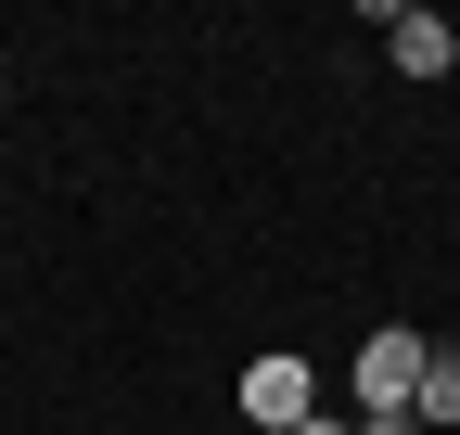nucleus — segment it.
<instances>
[{
    "mask_svg": "<svg viewBox=\"0 0 460 435\" xmlns=\"http://www.w3.org/2000/svg\"><path fill=\"white\" fill-rule=\"evenodd\" d=\"M422 346H435V333H410V320H384V333L358 346V371H345V385H358V422H371V410H410V385H422Z\"/></svg>",
    "mask_w": 460,
    "mask_h": 435,
    "instance_id": "obj_1",
    "label": "nucleus"
},
{
    "mask_svg": "<svg viewBox=\"0 0 460 435\" xmlns=\"http://www.w3.org/2000/svg\"><path fill=\"white\" fill-rule=\"evenodd\" d=\"M307 410H320V371H307V359H256V371H243V422H256V435H295Z\"/></svg>",
    "mask_w": 460,
    "mask_h": 435,
    "instance_id": "obj_2",
    "label": "nucleus"
},
{
    "mask_svg": "<svg viewBox=\"0 0 460 435\" xmlns=\"http://www.w3.org/2000/svg\"><path fill=\"white\" fill-rule=\"evenodd\" d=\"M384 51H396V77H447V65H460V26H447V13H396Z\"/></svg>",
    "mask_w": 460,
    "mask_h": 435,
    "instance_id": "obj_3",
    "label": "nucleus"
},
{
    "mask_svg": "<svg viewBox=\"0 0 460 435\" xmlns=\"http://www.w3.org/2000/svg\"><path fill=\"white\" fill-rule=\"evenodd\" d=\"M410 422H422V435H447V422H460V346H422V385H410Z\"/></svg>",
    "mask_w": 460,
    "mask_h": 435,
    "instance_id": "obj_4",
    "label": "nucleus"
},
{
    "mask_svg": "<svg viewBox=\"0 0 460 435\" xmlns=\"http://www.w3.org/2000/svg\"><path fill=\"white\" fill-rule=\"evenodd\" d=\"M295 435H358V410H307V422H295Z\"/></svg>",
    "mask_w": 460,
    "mask_h": 435,
    "instance_id": "obj_5",
    "label": "nucleus"
},
{
    "mask_svg": "<svg viewBox=\"0 0 460 435\" xmlns=\"http://www.w3.org/2000/svg\"><path fill=\"white\" fill-rule=\"evenodd\" d=\"M358 435H422V422H410V410H371V422H358Z\"/></svg>",
    "mask_w": 460,
    "mask_h": 435,
    "instance_id": "obj_6",
    "label": "nucleus"
}]
</instances>
